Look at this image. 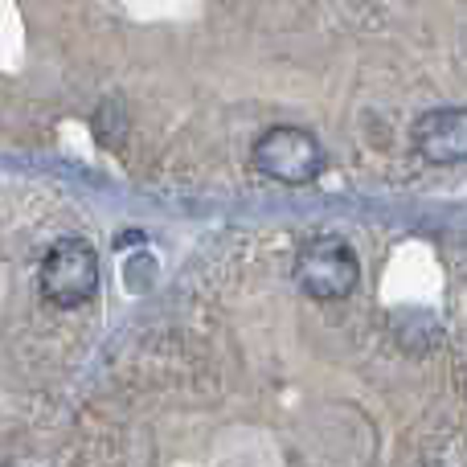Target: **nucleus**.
Segmentation results:
<instances>
[{"instance_id": "nucleus-1", "label": "nucleus", "mask_w": 467, "mask_h": 467, "mask_svg": "<svg viewBox=\"0 0 467 467\" xmlns=\"http://www.w3.org/2000/svg\"><path fill=\"white\" fill-rule=\"evenodd\" d=\"M357 254L345 238L337 234H324V238H312L296 258V283L304 296L316 299H345L348 291L357 287Z\"/></svg>"}, {"instance_id": "nucleus-4", "label": "nucleus", "mask_w": 467, "mask_h": 467, "mask_svg": "<svg viewBox=\"0 0 467 467\" xmlns=\"http://www.w3.org/2000/svg\"><path fill=\"white\" fill-rule=\"evenodd\" d=\"M414 140H419V152L431 164L467 161V111L463 107H439V111L422 115Z\"/></svg>"}, {"instance_id": "nucleus-3", "label": "nucleus", "mask_w": 467, "mask_h": 467, "mask_svg": "<svg viewBox=\"0 0 467 467\" xmlns=\"http://www.w3.org/2000/svg\"><path fill=\"white\" fill-rule=\"evenodd\" d=\"M250 156L258 172H266L271 181H287V185H304L324 169V148L299 128H271Z\"/></svg>"}, {"instance_id": "nucleus-2", "label": "nucleus", "mask_w": 467, "mask_h": 467, "mask_svg": "<svg viewBox=\"0 0 467 467\" xmlns=\"http://www.w3.org/2000/svg\"><path fill=\"white\" fill-rule=\"evenodd\" d=\"M99 287V254L82 238H62L41 263V296L57 307H78Z\"/></svg>"}]
</instances>
